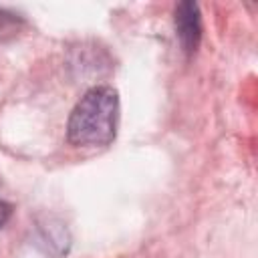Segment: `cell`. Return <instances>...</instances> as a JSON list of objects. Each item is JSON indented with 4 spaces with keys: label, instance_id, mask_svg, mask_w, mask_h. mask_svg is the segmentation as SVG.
<instances>
[{
    "label": "cell",
    "instance_id": "cell-1",
    "mask_svg": "<svg viewBox=\"0 0 258 258\" xmlns=\"http://www.w3.org/2000/svg\"><path fill=\"white\" fill-rule=\"evenodd\" d=\"M119 123V97L111 87H95L87 91L75 105L67 133L73 145L103 147L117 135Z\"/></svg>",
    "mask_w": 258,
    "mask_h": 258
},
{
    "label": "cell",
    "instance_id": "cell-2",
    "mask_svg": "<svg viewBox=\"0 0 258 258\" xmlns=\"http://www.w3.org/2000/svg\"><path fill=\"white\" fill-rule=\"evenodd\" d=\"M175 30L181 48L191 54L202 38V16L200 8L194 2H179L175 6Z\"/></svg>",
    "mask_w": 258,
    "mask_h": 258
},
{
    "label": "cell",
    "instance_id": "cell-3",
    "mask_svg": "<svg viewBox=\"0 0 258 258\" xmlns=\"http://www.w3.org/2000/svg\"><path fill=\"white\" fill-rule=\"evenodd\" d=\"M22 26H24L22 16H18L12 10L0 8V42L18 36V32L22 30Z\"/></svg>",
    "mask_w": 258,
    "mask_h": 258
},
{
    "label": "cell",
    "instance_id": "cell-4",
    "mask_svg": "<svg viewBox=\"0 0 258 258\" xmlns=\"http://www.w3.org/2000/svg\"><path fill=\"white\" fill-rule=\"evenodd\" d=\"M10 214H12V208H10V204H6V202L0 198V228H2V226L8 222Z\"/></svg>",
    "mask_w": 258,
    "mask_h": 258
}]
</instances>
